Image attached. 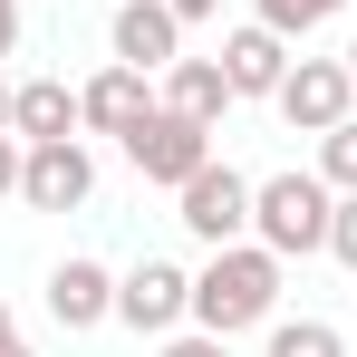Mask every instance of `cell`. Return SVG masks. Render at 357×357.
<instances>
[{"mask_svg": "<svg viewBox=\"0 0 357 357\" xmlns=\"http://www.w3.org/2000/svg\"><path fill=\"white\" fill-rule=\"evenodd\" d=\"M10 338H20V319H10V299H0V348H10Z\"/></svg>", "mask_w": 357, "mask_h": 357, "instance_id": "cell-22", "label": "cell"}, {"mask_svg": "<svg viewBox=\"0 0 357 357\" xmlns=\"http://www.w3.org/2000/svg\"><path fill=\"white\" fill-rule=\"evenodd\" d=\"M328 213H338V183L319 174H271V183H251V241L261 251H280V261H309V251H328Z\"/></svg>", "mask_w": 357, "mask_h": 357, "instance_id": "cell-2", "label": "cell"}, {"mask_svg": "<svg viewBox=\"0 0 357 357\" xmlns=\"http://www.w3.org/2000/svg\"><path fill=\"white\" fill-rule=\"evenodd\" d=\"M107 39H116V59L145 68V77H165V68L183 59V20H174V0H126L116 20H107Z\"/></svg>", "mask_w": 357, "mask_h": 357, "instance_id": "cell-8", "label": "cell"}, {"mask_svg": "<svg viewBox=\"0 0 357 357\" xmlns=\"http://www.w3.org/2000/svg\"><path fill=\"white\" fill-rule=\"evenodd\" d=\"M165 357H232V338H213V328H183V338H165Z\"/></svg>", "mask_w": 357, "mask_h": 357, "instance_id": "cell-18", "label": "cell"}, {"mask_svg": "<svg viewBox=\"0 0 357 357\" xmlns=\"http://www.w3.org/2000/svg\"><path fill=\"white\" fill-rule=\"evenodd\" d=\"M49 319H59L68 338L97 328V319H116V271L107 261H59L49 271Z\"/></svg>", "mask_w": 357, "mask_h": 357, "instance_id": "cell-11", "label": "cell"}, {"mask_svg": "<svg viewBox=\"0 0 357 357\" xmlns=\"http://www.w3.org/2000/svg\"><path fill=\"white\" fill-rule=\"evenodd\" d=\"M10 107H20V87H0V135H10Z\"/></svg>", "mask_w": 357, "mask_h": 357, "instance_id": "cell-23", "label": "cell"}, {"mask_svg": "<svg viewBox=\"0 0 357 357\" xmlns=\"http://www.w3.org/2000/svg\"><path fill=\"white\" fill-rule=\"evenodd\" d=\"M77 97H87V126H97V135H116V145L155 116V107H165V97H155V77H145V68H126V59H107Z\"/></svg>", "mask_w": 357, "mask_h": 357, "instance_id": "cell-9", "label": "cell"}, {"mask_svg": "<svg viewBox=\"0 0 357 357\" xmlns=\"http://www.w3.org/2000/svg\"><path fill=\"white\" fill-rule=\"evenodd\" d=\"M328 251L357 271V193H338V213H328Z\"/></svg>", "mask_w": 357, "mask_h": 357, "instance_id": "cell-17", "label": "cell"}, {"mask_svg": "<svg viewBox=\"0 0 357 357\" xmlns=\"http://www.w3.org/2000/svg\"><path fill=\"white\" fill-rule=\"evenodd\" d=\"M174 222H183L193 241H213V251L241 241V232H251V174H232V165L213 155L193 183H174Z\"/></svg>", "mask_w": 357, "mask_h": 357, "instance_id": "cell-4", "label": "cell"}, {"mask_svg": "<svg viewBox=\"0 0 357 357\" xmlns=\"http://www.w3.org/2000/svg\"><path fill=\"white\" fill-rule=\"evenodd\" d=\"M280 319V251L261 241H222L203 271H193V328L241 338V328H271Z\"/></svg>", "mask_w": 357, "mask_h": 357, "instance_id": "cell-1", "label": "cell"}, {"mask_svg": "<svg viewBox=\"0 0 357 357\" xmlns=\"http://www.w3.org/2000/svg\"><path fill=\"white\" fill-rule=\"evenodd\" d=\"M116 319L135 328V338H174L183 319H193V271H174V261H135L116 280Z\"/></svg>", "mask_w": 357, "mask_h": 357, "instance_id": "cell-6", "label": "cell"}, {"mask_svg": "<svg viewBox=\"0 0 357 357\" xmlns=\"http://www.w3.org/2000/svg\"><path fill=\"white\" fill-rule=\"evenodd\" d=\"M0 357H29V348H20V338H10V348H0Z\"/></svg>", "mask_w": 357, "mask_h": 357, "instance_id": "cell-24", "label": "cell"}, {"mask_svg": "<svg viewBox=\"0 0 357 357\" xmlns=\"http://www.w3.org/2000/svg\"><path fill=\"white\" fill-rule=\"evenodd\" d=\"M319 174L338 183V193H357V116H348V126H328V135H319Z\"/></svg>", "mask_w": 357, "mask_h": 357, "instance_id": "cell-15", "label": "cell"}, {"mask_svg": "<svg viewBox=\"0 0 357 357\" xmlns=\"http://www.w3.org/2000/svg\"><path fill=\"white\" fill-rule=\"evenodd\" d=\"M280 126L290 135H328V126L357 116V68L348 59H290V77H280Z\"/></svg>", "mask_w": 357, "mask_h": 357, "instance_id": "cell-3", "label": "cell"}, {"mask_svg": "<svg viewBox=\"0 0 357 357\" xmlns=\"http://www.w3.org/2000/svg\"><path fill=\"white\" fill-rule=\"evenodd\" d=\"M165 107H174V116H203L213 135H222V107H232L222 59H174V68H165Z\"/></svg>", "mask_w": 357, "mask_h": 357, "instance_id": "cell-13", "label": "cell"}, {"mask_svg": "<svg viewBox=\"0 0 357 357\" xmlns=\"http://www.w3.org/2000/svg\"><path fill=\"white\" fill-rule=\"evenodd\" d=\"M77 126H87V97H77L68 77H29L20 107H10V135H20V145H59V135H77Z\"/></svg>", "mask_w": 357, "mask_h": 357, "instance_id": "cell-12", "label": "cell"}, {"mask_svg": "<svg viewBox=\"0 0 357 357\" xmlns=\"http://www.w3.org/2000/svg\"><path fill=\"white\" fill-rule=\"evenodd\" d=\"M222 77H232V97H280V77H290V39L271 29V20H251L222 39Z\"/></svg>", "mask_w": 357, "mask_h": 357, "instance_id": "cell-10", "label": "cell"}, {"mask_svg": "<svg viewBox=\"0 0 357 357\" xmlns=\"http://www.w3.org/2000/svg\"><path fill=\"white\" fill-rule=\"evenodd\" d=\"M271 357H348V338L328 319H271Z\"/></svg>", "mask_w": 357, "mask_h": 357, "instance_id": "cell-14", "label": "cell"}, {"mask_svg": "<svg viewBox=\"0 0 357 357\" xmlns=\"http://www.w3.org/2000/svg\"><path fill=\"white\" fill-rule=\"evenodd\" d=\"M261 20H271L280 39H309L319 20H338V0H261Z\"/></svg>", "mask_w": 357, "mask_h": 357, "instance_id": "cell-16", "label": "cell"}, {"mask_svg": "<svg viewBox=\"0 0 357 357\" xmlns=\"http://www.w3.org/2000/svg\"><path fill=\"white\" fill-rule=\"evenodd\" d=\"M213 10H222V0H174V20H183V29H193V20H213Z\"/></svg>", "mask_w": 357, "mask_h": 357, "instance_id": "cell-21", "label": "cell"}, {"mask_svg": "<svg viewBox=\"0 0 357 357\" xmlns=\"http://www.w3.org/2000/svg\"><path fill=\"white\" fill-rule=\"evenodd\" d=\"M20 165H29V145H20V135H0V193H20Z\"/></svg>", "mask_w": 357, "mask_h": 357, "instance_id": "cell-19", "label": "cell"}, {"mask_svg": "<svg viewBox=\"0 0 357 357\" xmlns=\"http://www.w3.org/2000/svg\"><path fill=\"white\" fill-rule=\"evenodd\" d=\"M348 68H357V39H348Z\"/></svg>", "mask_w": 357, "mask_h": 357, "instance_id": "cell-25", "label": "cell"}, {"mask_svg": "<svg viewBox=\"0 0 357 357\" xmlns=\"http://www.w3.org/2000/svg\"><path fill=\"white\" fill-rule=\"evenodd\" d=\"M126 155H135V174L145 183H193L213 165V126L203 116H174V107H155V116L126 135Z\"/></svg>", "mask_w": 357, "mask_h": 357, "instance_id": "cell-5", "label": "cell"}, {"mask_svg": "<svg viewBox=\"0 0 357 357\" xmlns=\"http://www.w3.org/2000/svg\"><path fill=\"white\" fill-rule=\"evenodd\" d=\"M97 193V165H87V145L59 135V145H29V165H20V203L29 213H77Z\"/></svg>", "mask_w": 357, "mask_h": 357, "instance_id": "cell-7", "label": "cell"}, {"mask_svg": "<svg viewBox=\"0 0 357 357\" xmlns=\"http://www.w3.org/2000/svg\"><path fill=\"white\" fill-rule=\"evenodd\" d=\"M20 49V0H0V59Z\"/></svg>", "mask_w": 357, "mask_h": 357, "instance_id": "cell-20", "label": "cell"}]
</instances>
